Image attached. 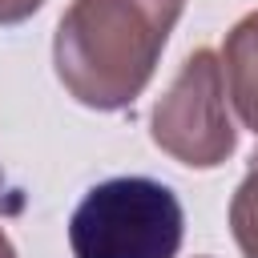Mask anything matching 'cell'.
<instances>
[{"label": "cell", "instance_id": "3957f363", "mask_svg": "<svg viewBox=\"0 0 258 258\" xmlns=\"http://www.w3.org/2000/svg\"><path fill=\"white\" fill-rule=\"evenodd\" d=\"M222 60L198 48L181 60L177 77L153 105V145L194 169H214L234 153V125L226 113Z\"/></svg>", "mask_w": 258, "mask_h": 258}, {"label": "cell", "instance_id": "5b68a950", "mask_svg": "<svg viewBox=\"0 0 258 258\" xmlns=\"http://www.w3.org/2000/svg\"><path fill=\"white\" fill-rule=\"evenodd\" d=\"M230 230L246 258H258V153L250 157V169L230 202Z\"/></svg>", "mask_w": 258, "mask_h": 258}, {"label": "cell", "instance_id": "8992f818", "mask_svg": "<svg viewBox=\"0 0 258 258\" xmlns=\"http://www.w3.org/2000/svg\"><path fill=\"white\" fill-rule=\"evenodd\" d=\"M44 0H0V24H20L28 20Z\"/></svg>", "mask_w": 258, "mask_h": 258}, {"label": "cell", "instance_id": "277c9868", "mask_svg": "<svg viewBox=\"0 0 258 258\" xmlns=\"http://www.w3.org/2000/svg\"><path fill=\"white\" fill-rule=\"evenodd\" d=\"M222 77L230 101L250 133H258V12L242 16L222 48Z\"/></svg>", "mask_w": 258, "mask_h": 258}, {"label": "cell", "instance_id": "7a4b0ae2", "mask_svg": "<svg viewBox=\"0 0 258 258\" xmlns=\"http://www.w3.org/2000/svg\"><path fill=\"white\" fill-rule=\"evenodd\" d=\"M181 202L153 177L97 181L69 222L77 258H173L181 246Z\"/></svg>", "mask_w": 258, "mask_h": 258}, {"label": "cell", "instance_id": "6da1fadb", "mask_svg": "<svg viewBox=\"0 0 258 258\" xmlns=\"http://www.w3.org/2000/svg\"><path fill=\"white\" fill-rule=\"evenodd\" d=\"M185 0H73L56 24L52 64L69 97L125 109L149 85Z\"/></svg>", "mask_w": 258, "mask_h": 258}, {"label": "cell", "instance_id": "52a82bcc", "mask_svg": "<svg viewBox=\"0 0 258 258\" xmlns=\"http://www.w3.org/2000/svg\"><path fill=\"white\" fill-rule=\"evenodd\" d=\"M0 258H16V250H12V242H8L4 230H0Z\"/></svg>", "mask_w": 258, "mask_h": 258}]
</instances>
